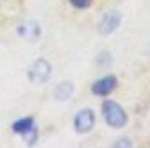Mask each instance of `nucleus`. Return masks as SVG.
Returning a JSON list of instances; mask_svg holds the SVG:
<instances>
[{
  "mask_svg": "<svg viewBox=\"0 0 150 148\" xmlns=\"http://www.w3.org/2000/svg\"><path fill=\"white\" fill-rule=\"evenodd\" d=\"M102 113H104L105 123L112 128H122L127 123V113L112 100H105L102 104Z\"/></svg>",
  "mask_w": 150,
  "mask_h": 148,
  "instance_id": "1",
  "label": "nucleus"
},
{
  "mask_svg": "<svg viewBox=\"0 0 150 148\" xmlns=\"http://www.w3.org/2000/svg\"><path fill=\"white\" fill-rule=\"evenodd\" d=\"M29 80L34 84H45L52 77V64L47 59H38L29 66Z\"/></svg>",
  "mask_w": 150,
  "mask_h": 148,
  "instance_id": "2",
  "label": "nucleus"
},
{
  "mask_svg": "<svg viewBox=\"0 0 150 148\" xmlns=\"http://www.w3.org/2000/svg\"><path fill=\"white\" fill-rule=\"evenodd\" d=\"M73 125H75V130L79 134H88L93 127H95V113L91 109H82L77 113L73 120Z\"/></svg>",
  "mask_w": 150,
  "mask_h": 148,
  "instance_id": "3",
  "label": "nucleus"
},
{
  "mask_svg": "<svg viewBox=\"0 0 150 148\" xmlns=\"http://www.w3.org/2000/svg\"><path fill=\"white\" fill-rule=\"evenodd\" d=\"M116 84H118V80H116L115 75H105V77L98 79L95 84L91 86V91L97 97H109L112 91L116 89Z\"/></svg>",
  "mask_w": 150,
  "mask_h": 148,
  "instance_id": "4",
  "label": "nucleus"
},
{
  "mask_svg": "<svg viewBox=\"0 0 150 148\" xmlns=\"http://www.w3.org/2000/svg\"><path fill=\"white\" fill-rule=\"evenodd\" d=\"M122 23V14L116 13V11H111V13H105L102 16V20H100V25H98V30L100 34L107 36V34H112Z\"/></svg>",
  "mask_w": 150,
  "mask_h": 148,
  "instance_id": "5",
  "label": "nucleus"
},
{
  "mask_svg": "<svg viewBox=\"0 0 150 148\" xmlns=\"http://www.w3.org/2000/svg\"><path fill=\"white\" fill-rule=\"evenodd\" d=\"M16 32H18L20 38H23L27 41H36L41 36V27H40V23H38V22L27 20V22H22L20 25L16 27Z\"/></svg>",
  "mask_w": 150,
  "mask_h": 148,
  "instance_id": "6",
  "label": "nucleus"
},
{
  "mask_svg": "<svg viewBox=\"0 0 150 148\" xmlns=\"http://www.w3.org/2000/svg\"><path fill=\"white\" fill-rule=\"evenodd\" d=\"M71 95H73V84L70 80H64V82L57 84V87L54 89V97H55V100H59V102L70 100Z\"/></svg>",
  "mask_w": 150,
  "mask_h": 148,
  "instance_id": "7",
  "label": "nucleus"
},
{
  "mask_svg": "<svg viewBox=\"0 0 150 148\" xmlns=\"http://www.w3.org/2000/svg\"><path fill=\"white\" fill-rule=\"evenodd\" d=\"M32 127H34V120L32 118H22V120H18V121L13 123V130L16 134H25Z\"/></svg>",
  "mask_w": 150,
  "mask_h": 148,
  "instance_id": "8",
  "label": "nucleus"
},
{
  "mask_svg": "<svg viewBox=\"0 0 150 148\" xmlns=\"http://www.w3.org/2000/svg\"><path fill=\"white\" fill-rule=\"evenodd\" d=\"M22 137L27 141V144H34V143L38 141V128H36V125H34L32 128H29L25 134H22Z\"/></svg>",
  "mask_w": 150,
  "mask_h": 148,
  "instance_id": "9",
  "label": "nucleus"
},
{
  "mask_svg": "<svg viewBox=\"0 0 150 148\" xmlns=\"http://www.w3.org/2000/svg\"><path fill=\"white\" fill-rule=\"evenodd\" d=\"M70 4L77 9H86L91 6V0H70Z\"/></svg>",
  "mask_w": 150,
  "mask_h": 148,
  "instance_id": "10",
  "label": "nucleus"
}]
</instances>
